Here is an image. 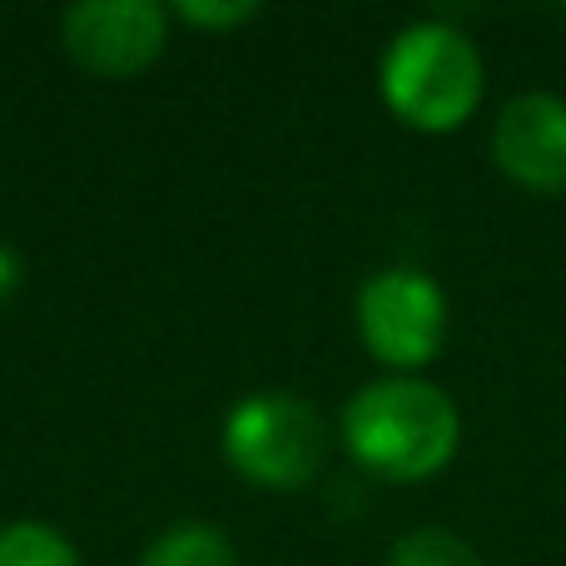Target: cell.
<instances>
[{"label":"cell","mask_w":566,"mask_h":566,"mask_svg":"<svg viewBox=\"0 0 566 566\" xmlns=\"http://www.w3.org/2000/svg\"><path fill=\"white\" fill-rule=\"evenodd\" d=\"M343 442L378 478L418 482L458 452V408L432 382L382 378L343 408Z\"/></svg>","instance_id":"cell-1"},{"label":"cell","mask_w":566,"mask_h":566,"mask_svg":"<svg viewBox=\"0 0 566 566\" xmlns=\"http://www.w3.org/2000/svg\"><path fill=\"white\" fill-rule=\"evenodd\" d=\"M382 99L412 129H458L482 99V60L462 30L418 20L382 55Z\"/></svg>","instance_id":"cell-2"},{"label":"cell","mask_w":566,"mask_h":566,"mask_svg":"<svg viewBox=\"0 0 566 566\" xmlns=\"http://www.w3.org/2000/svg\"><path fill=\"white\" fill-rule=\"evenodd\" d=\"M224 452L254 488H308L328 458V422L298 392H254L229 412Z\"/></svg>","instance_id":"cell-3"},{"label":"cell","mask_w":566,"mask_h":566,"mask_svg":"<svg viewBox=\"0 0 566 566\" xmlns=\"http://www.w3.org/2000/svg\"><path fill=\"white\" fill-rule=\"evenodd\" d=\"M358 328L388 368H422L448 338V298L422 269H382L358 293Z\"/></svg>","instance_id":"cell-4"},{"label":"cell","mask_w":566,"mask_h":566,"mask_svg":"<svg viewBox=\"0 0 566 566\" xmlns=\"http://www.w3.org/2000/svg\"><path fill=\"white\" fill-rule=\"evenodd\" d=\"M60 35L95 75H135L165 50V10L155 0H90L60 15Z\"/></svg>","instance_id":"cell-5"},{"label":"cell","mask_w":566,"mask_h":566,"mask_svg":"<svg viewBox=\"0 0 566 566\" xmlns=\"http://www.w3.org/2000/svg\"><path fill=\"white\" fill-rule=\"evenodd\" d=\"M492 155L517 185L566 189V99L542 90L507 99L492 129Z\"/></svg>","instance_id":"cell-6"},{"label":"cell","mask_w":566,"mask_h":566,"mask_svg":"<svg viewBox=\"0 0 566 566\" xmlns=\"http://www.w3.org/2000/svg\"><path fill=\"white\" fill-rule=\"evenodd\" d=\"M139 566H239L234 547L219 527H205V522H185V527H169L155 547L145 552Z\"/></svg>","instance_id":"cell-7"},{"label":"cell","mask_w":566,"mask_h":566,"mask_svg":"<svg viewBox=\"0 0 566 566\" xmlns=\"http://www.w3.org/2000/svg\"><path fill=\"white\" fill-rule=\"evenodd\" d=\"M0 566H80L75 547L40 522H15L0 532Z\"/></svg>","instance_id":"cell-8"},{"label":"cell","mask_w":566,"mask_h":566,"mask_svg":"<svg viewBox=\"0 0 566 566\" xmlns=\"http://www.w3.org/2000/svg\"><path fill=\"white\" fill-rule=\"evenodd\" d=\"M388 566H482V557L462 537H452V532L422 527V532H408V537L392 547Z\"/></svg>","instance_id":"cell-9"},{"label":"cell","mask_w":566,"mask_h":566,"mask_svg":"<svg viewBox=\"0 0 566 566\" xmlns=\"http://www.w3.org/2000/svg\"><path fill=\"white\" fill-rule=\"evenodd\" d=\"M175 10L189 20V25H239V20L259 15L254 0H224V6H209V0H179Z\"/></svg>","instance_id":"cell-10"},{"label":"cell","mask_w":566,"mask_h":566,"mask_svg":"<svg viewBox=\"0 0 566 566\" xmlns=\"http://www.w3.org/2000/svg\"><path fill=\"white\" fill-rule=\"evenodd\" d=\"M20 283V264H15V254H10L6 244H0V298H6L10 289Z\"/></svg>","instance_id":"cell-11"}]
</instances>
